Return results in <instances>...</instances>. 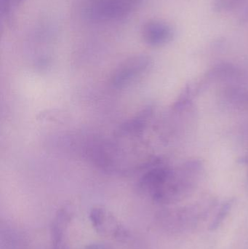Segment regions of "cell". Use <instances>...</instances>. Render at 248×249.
<instances>
[{
    "label": "cell",
    "mask_w": 248,
    "mask_h": 249,
    "mask_svg": "<svg viewBox=\"0 0 248 249\" xmlns=\"http://www.w3.org/2000/svg\"><path fill=\"white\" fill-rule=\"evenodd\" d=\"M231 206H232V202L229 201L224 203L220 208L217 214L215 215L214 220L211 222L209 226V230L211 231H214L218 229L221 224L225 220L226 217L228 215L229 212L231 210Z\"/></svg>",
    "instance_id": "obj_9"
},
{
    "label": "cell",
    "mask_w": 248,
    "mask_h": 249,
    "mask_svg": "<svg viewBox=\"0 0 248 249\" xmlns=\"http://www.w3.org/2000/svg\"><path fill=\"white\" fill-rule=\"evenodd\" d=\"M26 0H0L1 20H7L16 8L21 5Z\"/></svg>",
    "instance_id": "obj_7"
},
{
    "label": "cell",
    "mask_w": 248,
    "mask_h": 249,
    "mask_svg": "<svg viewBox=\"0 0 248 249\" xmlns=\"http://www.w3.org/2000/svg\"><path fill=\"white\" fill-rule=\"evenodd\" d=\"M151 113V109L147 108L135 115L132 119L127 121L121 126L120 132L122 134L135 135L142 131Z\"/></svg>",
    "instance_id": "obj_6"
},
{
    "label": "cell",
    "mask_w": 248,
    "mask_h": 249,
    "mask_svg": "<svg viewBox=\"0 0 248 249\" xmlns=\"http://www.w3.org/2000/svg\"><path fill=\"white\" fill-rule=\"evenodd\" d=\"M73 216L74 210L69 204L64 205L59 209L51 225V239L66 238V232Z\"/></svg>",
    "instance_id": "obj_5"
},
{
    "label": "cell",
    "mask_w": 248,
    "mask_h": 249,
    "mask_svg": "<svg viewBox=\"0 0 248 249\" xmlns=\"http://www.w3.org/2000/svg\"><path fill=\"white\" fill-rule=\"evenodd\" d=\"M151 58L148 55H135L122 61L114 70L111 83L115 88L120 89L132 83L151 67Z\"/></svg>",
    "instance_id": "obj_3"
},
{
    "label": "cell",
    "mask_w": 248,
    "mask_h": 249,
    "mask_svg": "<svg viewBox=\"0 0 248 249\" xmlns=\"http://www.w3.org/2000/svg\"><path fill=\"white\" fill-rule=\"evenodd\" d=\"M144 0H90L86 8L87 16L97 22L120 20L133 13Z\"/></svg>",
    "instance_id": "obj_1"
},
{
    "label": "cell",
    "mask_w": 248,
    "mask_h": 249,
    "mask_svg": "<svg viewBox=\"0 0 248 249\" xmlns=\"http://www.w3.org/2000/svg\"><path fill=\"white\" fill-rule=\"evenodd\" d=\"M141 35L146 44L151 47H160L169 43L173 39V28L166 22L150 20L143 25Z\"/></svg>",
    "instance_id": "obj_4"
},
{
    "label": "cell",
    "mask_w": 248,
    "mask_h": 249,
    "mask_svg": "<svg viewBox=\"0 0 248 249\" xmlns=\"http://www.w3.org/2000/svg\"><path fill=\"white\" fill-rule=\"evenodd\" d=\"M52 249H68L66 238L52 239Z\"/></svg>",
    "instance_id": "obj_10"
},
{
    "label": "cell",
    "mask_w": 248,
    "mask_h": 249,
    "mask_svg": "<svg viewBox=\"0 0 248 249\" xmlns=\"http://www.w3.org/2000/svg\"><path fill=\"white\" fill-rule=\"evenodd\" d=\"M248 0H214V8L217 12H228L244 5Z\"/></svg>",
    "instance_id": "obj_8"
},
{
    "label": "cell",
    "mask_w": 248,
    "mask_h": 249,
    "mask_svg": "<svg viewBox=\"0 0 248 249\" xmlns=\"http://www.w3.org/2000/svg\"><path fill=\"white\" fill-rule=\"evenodd\" d=\"M90 220L95 231L102 236L121 241L129 237L126 228L103 206H95L91 209Z\"/></svg>",
    "instance_id": "obj_2"
},
{
    "label": "cell",
    "mask_w": 248,
    "mask_h": 249,
    "mask_svg": "<svg viewBox=\"0 0 248 249\" xmlns=\"http://www.w3.org/2000/svg\"><path fill=\"white\" fill-rule=\"evenodd\" d=\"M84 249H112V247L104 243H96L87 245Z\"/></svg>",
    "instance_id": "obj_11"
}]
</instances>
